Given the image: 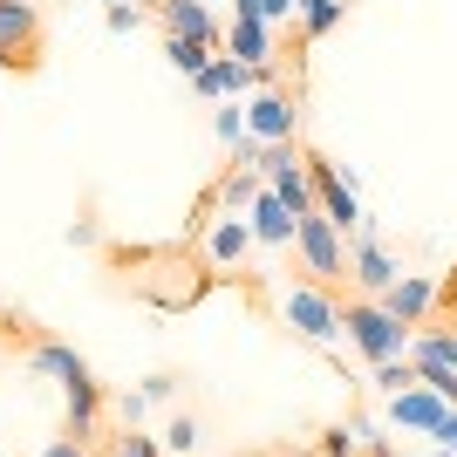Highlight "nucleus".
<instances>
[{
  "label": "nucleus",
  "instance_id": "obj_1",
  "mask_svg": "<svg viewBox=\"0 0 457 457\" xmlns=\"http://www.w3.org/2000/svg\"><path fill=\"white\" fill-rule=\"evenodd\" d=\"M342 335L355 342V355L376 369V362H396V355H410V335H417V328H403L382 301L355 294V301H342Z\"/></svg>",
  "mask_w": 457,
  "mask_h": 457
},
{
  "label": "nucleus",
  "instance_id": "obj_2",
  "mask_svg": "<svg viewBox=\"0 0 457 457\" xmlns=\"http://www.w3.org/2000/svg\"><path fill=\"white\" fill-rule=\"evenodd\" d=\"M294 253H301V267H307L314 287H342L348 280V239H342V226H335L321 205L294 219Z\"/></svg>",
  "mask_w": 457,
  "mask_h": 457
},
{
  "label": "nucleus",
  "instance_id": "obj_3",
  "mask_svg": "<svg viewBox=\"0 0 457 457\" xmlns=\"http://www.w3.org/2000/svg\"><path fill=\"white\" fill-rule=\"evenodd\" d=\"M280 321L294 328L301 342L335 348V342H342V294H335V287H314V280L287 287V294H280Z\"/></svg>",
  "mask_w": 457,
  "mask_h": 457
},
{
  "label": "nucleus",
  "instance_id": "obj_4",
  "mask_svg": "<svg viewBox=\"0 0 457 457\" xmlns=\"http://www.w3.org/2000/svg\"><path fill=\"white\" fill-rule=\"evenodd\" d=\"M41 48H48L41 7H35V0H0V69L35 76V69H41Z\"/></svg>",
  "mask_w": 457,
  "mask_h": 457
},
{
  "label": "nucleus",
  "instance_id": "obj_5",
  "mask_svg": "<svg viewBox=\"0 0 457 457\" xmlns=\"http://www.w3.org/2000/svg\"><path fill=\"white\" fill-rule=\"evenodd\" d=\"M301 157H307V185H314V205H321L342 232H355V226H362V198H355V185L335 171V157H321V151H301Z\"/></svg>",
  "mask_w": 457,
  "mask_h": 457
},
{
  "label": "nucleus",
  "instance_id": "obj_6",
  "mask_svg": "<svg viewBox=\"0 0 457 457\" xmlns=\"http://www.w3.org/2000/svg\"><path fill=\"white\" fill-rule=\"evenodd\" d=\"M267 82H273V62H267V69H253V62H239V55H212L205 76H191V89L205 96V103H226V96L267 89Z\"/></svg>",
  "mask_w": 457,
  "mask_h": 457
},
{
  "label": "nucleus",
  "instance_id": "obj_7",
  "mask_svg": "<svg viewBox=\"0 0 457 457\" xmlns=\"http://www.w3.org/2000/svg\"><path fill=\"white\" fill-rule=\"evenodd\" d=\"M348 280L362 287L369 301H382V294H389V287L403 280V267H396V260H389V246H382V239H369V232H355V239H348Z\"/></svg>",
  "mask_w": 457,
  "mask_h": 457
},
{
  "label": "nucleus",
  "instance_id": "obj_8",
  "mask_svg": "<svg viewBox=\"0 0 457 457\" xmlns=\"http://www.w3.org/2000/svg\"><path fill=\"white\" fill-rule=\"evenodd\" d=\"M294 130H301V110H294V96L267 82V89L246 103V137H253V144H287Z\"/></svg>",
  "mask_w": 457,
  "mask_h": 457
},
{
  "label": "nucleus",
  "instance_id": "obj_9",
  "mask_svg": "<svg viewBox=\"0 0 457 457\" xmlns=\"http://www.w3.org/2000/svg\"><path fill=\"white\" fill-rule=\"evenodd\" d=\"M444 417H451V403H444L430 382H410V389L389 396V430H423V437H430Z\"/></svg>",
  "mask_w": 457,
  "mask_h": 457
},
{
  "label": "nucleus",
  "instance_id": "obj_10",
  "mask_svg": "<svg viewBox=\"0 0 457 457\" xmlns=\"http://www.w3.org/2000/svg\"><path fill=\"white\" fill-rule=\"evenodd\" d=\"M382 307L396 314L403 328H423V321H437V273H403L389 294H382Z\"/></svg>",
  "mask_w": 457,
  "mask_h": 457
},
{
  "label": "nucleus",
  "instance_id": "obj_11",
  "mask_svg": "<svg viewBox=\"0 0 457 457\" xmlns=\"http://www.w3.org/2000/svg\"><path fill=\"white\" fill-rule=\"evenodd\" d=\"M157 21H164V35H185V41H212V48L226 41L205 0H164V7H157Z\"/></svg>",
  "mask_w": 457,
  "mask_h": 457
},
{
  "label": "nucleus",
  "instance_id": "obj_12",
  "mask_svg": "<svg viewBox=\"0 0 457 457\" xmlns=\"http://www.w3.org/2000/svg\"><path fill=\"white\" fill-rule=\"evenodd\" d=\"M246 253H253V226H246V219H219V226H212V239H205V260H212V273L246 267Z\"/></svg>",
  "mask_w": 457,
  "mask_h": 457
},
{
  "label": "nucleus",
  "instance_id": "obj_13",
  "mask_svg": "<svg viewBox=\"0 0 457 457\" xmlns=\"http://www.w3.org/2000/svg\"><path fill=\"white\" fill-rule=\"evenodd\" d=\"M226 48H232L239 62H253V69H267V62H273V21H260V14H232Z\"/></svg>",
  "mask_w": 457,
  "mask_h": 457
},
{
  "label": "nucleus",
  "instance_id": "obj_14",
  "mask_svg": "<svg viewBox=\"0 0 457 457\" xmlns=\"http://www.w3.org/2000/svg\"><path fill=\"white\" fill-rule=\"evenodd\" d=\"M246 226H253V239H260V246H294V212H287L267 185L253 191V219H246Z\"/></svg>",
  "mask_w": 457,
  "mask_h": 457
},
{
  "label": "nucleus",
  "instance_id": "obj_15",
  "mask_svg": "<svg viewBox=\"0 0 457 457\" xmlns=\"http://www.w3.org/2000/svg\"><path fill=\"white\" fill-rule=\"evenodd\" d=\"M369 437H376V430H369L362 417H348V423H335V430H321V444H314V451H321V457H362Z\"/></svg>",
  "mask_w": 457,
  "mask_h": 457
},
{
  "label": "nucleus",
  "instance_id": "obj_16",
  "mask_svg": "<svg viewBox=\"0 0 457 457\" xmlns=\"http://www.w3.org/2000/svg\"><path fill=\"white\" fill-rule=\"evenodd\" d=\"M342 14H348V0H301V41L335 35V28H342Z\"/></svg>",
  "mask_w": 457,
  "mask_h": 457
},
{
  "label": "nucleus",
  "instance_id": "obj_17",
  "mask_svg": "<svg viewBox=\"0 0 457 457\" xmlns=\"http://www.w3.org/2000/svg\"><path fill=\"white\" fill-rule=\"evenodd\" d=\"M164 55H171V69H178V76H205V62H212V41L164 35Z\"/></svg>",
  "mask_w": 457,
  "mask_h": 457
},
{
  "label": "nucleus",
  "instance_id": "obj_18",
  "mask_svg": "<svg viewBox=\"0 0 457 457\" xmlns=\"http://www.w3.org/2000/svg\"><path fill=\"white\" fill-rule=\"evenodd\" d=\"M410 362H417V382H430V389L457 410V362H437V355H410Z\"/></svg>",
  "mask_w": 457,
  "mask_h": 457
},
{
  "label": "nucleus",
  "instance_id": "obj_19",
  "mask_svg": "<svg viewBox=\"0 0 457 457\" xmlns=\"http://www.w3.org/2000/svg\"><path fill=\"white\" fill-rule=\"evenodd\" d=\"M110 457H164V444L144 437L137 423H123V430H116V444H110Z\"/></svg>",
  "mask_w": 457,
  "mask_h": 457
},
{
  "label": "nucleus",
  "instance_id": "obj_20",
  "mask_svg": "<svg viewBox=\"0 0 457 457\" xmlns=\"http://www.w3.org/2000/svg\"><path fill=\"white\" fill-rule=\"evenodd\" d=\"M410 382H417V362H410V355H396V362H376V389H389V396H396V389H410Z\"/></svg>",
  "mask_w": 457,
  "mask_h": 457
},
{
  "label": "nucleus",
  "instance_id": "obj_21",
  "mask_svg": "<svg viewBox=\"0 0 457 457\" xmlns=\"http://www.w3.org/2000/svg\"><path fill=\"white\" fill-rule=\"evenodd\" d=\"M164 451H171V457H191V451H198V417H171V430H164Z\"/></svg>",
  "mask_w": 457,
  "mask_h": 457
},
{
  "label": "nucleus",
  "instance_id": "obj_22",
  "mask_svg": "<svg viewBox=\"0 0 457 457\" xmlns=\"http://www.w3.org/2000/svg\"><path fill=\"white\" fill-rule=\"evenodd\" d=\"M437 321H457V267L437 273Z\"/></svg>",
  "mask_w": 457,
  "mask_h": 457
},
{
  "label": "nucleus",
  "instance_id": "obj_23",
  "mask_svg": "<svg viewBox=\"0 0 457 457\" xmlns=\"http://www.w3.org/2000/svg\"><path fill=\"white\" fill-rule=\"evenodd\" d=\"M137 21H144V7H123V0H110V35H130Z\"/></svg>",
  "mask_w": 457,
  "mask_h": 457
},
{
  "label": "nucleus",
  "instance_id": "obj_24",
  "mask_svg": "<svg viewBox=\"0 0 457 457\" xmlns=\"http://www.w3.org/2000/svg\"><path fill=\"white\" fill-rule=\"evenodd\" d=\"M219 137H226V144H239V137H246V116H239V110H219Z\"/></svg>",
  "mask_w": 457,
  "mask_h": 457
},
{
  "label": "nucleus",
  "instance_id": "obj_25",
  "mask_svg": "<svg viewBox=\"0 0 457 457\" xmlns=\"http://www.w3.org/2000/svg\"><path fill=\"white\" fill-rule=\"evenodd\" d=\"M41 457H89V444H76V437H69V430H62V437L48 444V451H41Z\"/></svg>",
  "mask_w": 457,
  "mask_h": 457
},
{
  "label": "nucleus",
  "instance_id": "obj_26",
  "mask_svg": "<svg viewBox=\"0 0 457 457\" xmlns=\"http://www.w3.org/2000/svg\"><path fill=\"white\" fill-rule=\"evenodd\" d=\"M430 437H437V451H457V410L437 423V430H430Z\"/></svg>",
  "mask_w": 457,
  "mask_h": 457
},
{
  "label": "nucleus",
  "instance_id": "obj_27",
  "mask_svg": "<svg viewBox=\"0 0 457 457\" xmlns=\"http://www.w3.org/2000/svg\"><path fill=\"white\" fill-rule=\"evenodd\" d=\"M294 14V0H260V21H287Z\"/></svg>",
  "mask_w": 457,
  "mask_h": 457
},
{
  "label": "nucleus",
  "instance_id": "obj_28",
  "mask_svg": "<svg viewBox=\"0 0 457 457\" xmlns=\"http://www.w3.org/2000/svg\"><path fill=\"white\" fill-rule=\"evenodd\" d=\"M232 7H239V14H260V0H232Z\"/></svg>",
  "mask_w": 457,
  "mask_h": 457
},
{
  "label": "nucleus",
  "instance_id": "obj_29",
  "mask_svg": "<svg viewBox=\"0 0 457 457\" xmlns=\"http://www.w3.org/2000/svg\"><path fill=\"white\" fill-rule=\"evenodd\" d=\"M151 7H164V0H151Z\"/></svg>",
  "mask_w": 457,
  "mask_h": 457
}]
</instances>
